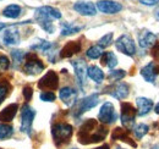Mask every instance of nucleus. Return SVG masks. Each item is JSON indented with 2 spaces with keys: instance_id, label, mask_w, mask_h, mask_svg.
Segmentation results:
<instances>
[{
  "instance_id": "nucleus-1",
  "label": "nucleus",
  "mask_w": 159,
  "mask_h": 149,
  "mask_svg": "<svg viewBox=\"0 0 159 149\" xmlns=\"http://www.w3.org/2000/svg\"><path fill=\"white\" fill-rule=\"evenodd\" d=\"M107 134L108 130L103 125L98 124L93 119H88L80 127L77 138L80 143L82 144H91V143L102 142L107 137Z\"/></svg>"
},
{
  "instance_id": "nucleus-2",
  "label": "nucleus",
  "mask_w": 159,
  "mask_h": 149,
  "mask_svg": "<svg viewBox=\"0 0 159 149\" xmlns=\"http://www.w3.org/2000/svg\"><path fill=\"white\" fill-rule=\"evenodd\" d=\"M74 129L70 124L66 122H58L53 126L52 129V134L54 138V142L57 146H62L65 143H67L72 136Z\"/></svg>"
},
{
  "instance_id": "nucleus-3",
  "label": "nucleus",
  "mask_w": 159,
  "mask_h": 149,
  "mask_svg": "<svg viewBox=\"0 0 159 149\" xmlns=\"http://www.w3.org/2000/svg\"><path fill=\"white\" fill-rule=\"evenodd\" d=\"M99 103V94L93 93L83 99H81L80 102L75 103V108H74V116L79 117L81 115H83L86 111H89L91 109H93L94 106H97Z\"/></svg>"
},
{
  "instance_id": "nucleus-4",
  "label": "nucleus",
  "mask_w": 159,
  "mask_h": 149,
  "mask_svg": "<svg viewBox=\"0 0 159 149\" xmlns=\"http://www.w3.org/2000/svg\"><path fill=\"white\" fill-rule=\"evenodd\" d=\"M34 117H36V110L33 108H31L28 104H25L22 106V111H21V131L23 133L31 136Z\"/></svg>"
},
{
  "instance_id": "nucleus-5",
  "label": "nucleus",
  "mask_w": 159,
  "mask_h": 149,
  "mask_svg": "<svg viewBox=\"0 0 159 149\" xmlns=\"http://www.w3.org/2000/svg\"><path fill=\"white\" fill-rule=\"evenodd\" d=\"M44 70V64L33 53L26 54L23 61V71L27 74H38Z\"/></svg>"
},
{
  "instance_id": "nucleus-6",
  "label": "nucleus",
  "mask_w": 159,
  "mask_h": 149,
  "mask_svg": "<svg viewBox=\"0 0 159 149\" xmlns=\"http://www.w3.org/2000/svg\"><path fill=\"white\" fill-rule=\"evenodd\" d=\"M118 119V114L115 111L114 105L110 102H105L102 106H100L99 114H98V120L100 124L103 125H110L113 122H115Z\"/></svg>"
},
{
  "instance_id": "nucleus-7",
  "label": "nucleus",
  "mask_w": 159,
  "mask_h": 149,
  "mask_svg": "<svg viewBox=\"0 0 159 149\" xmlns=\"http://www.w3.org/2000/svg\"><path fill=\"white\" fill-rule=\"evenodd\" d=\"M137 111L130 103H122L121 104V124L127 130H131L135 125Z\"/></svg>"
},
{
  "instance_id": "nucleus-8",
  "label": "nucleus",
  "mask_w": 159,
  "mask_h": 149,
  "mask_svg": "<svg viewBox=\"0 0 159 149\" xmlns=\"http://www.w3.org/2000/svg\"><path fill=\"white\" fill-rule=\"evenodd\" d=\"M115 47L120 53L125 54L127 56H134L136 54V45L134 39L130 37L129 34H122L120 36L116 42H115Z\"/></svg>"
},
{
  "instance_id": "nucleus-9",
  "label": "nucleus",
  "mask_w": 159,
  "mask_h": 149,
  "mask_svg": "<svg viewBox=\"0 0 159 149\" xmlns=\"http://www.w3.org/2000/svg\"><path fill=\"white\" fill-rule=\"evenodd\" d=\"M59 86V77L54 71H48L44 74L38 82V87L40 89H45V91H54L57 89Z\"/></svg>"
},
{
  "instance_id": "nucleus-10",
  "label": "nucleus",
  "mask_w": 159,
  "mask_h": 149,
  "mask_svg": "<svg viewBox=\"0 0 159 149\" xmlns=\"http://www.w3.org/2000/svg\"><path fill=\"white\" fill-rule=\"evenodd\" d=\"M105 93L110 94L115 99L122 100V99L127 98V95L130 93V87L125 82H119V83H115L113 86L107 87L105 88Z\"/></svg>"
},
{
  "instance_id": "nucleus-11",
  "label": "nucleus",
  "mask_w": 159,
  "mask_h": 149,
  "mask_svg": "<svg viewBox=\"0 0 159 149\" xmlns=\"http://www.w3.org/2000/svg\"><path fill=\"white\" fill-rule=\"evenodd\" d=\"M71 65L75 70V74H76L80 87H81V89H83V87L86 84V79H87V64L84 60L77 59V60H72Z\"/></svg>"
},
{
  "instance_id": "nucleus-12",
  "label": "nucleus",
  "mask_w": 159,
  "mask_h": 149,
  "mask_svg": "<svg viewBox=\"0 0 159 149\" xmlns=\"http://www.w3.org/2000/svg\"><path fill=\"white\" fill-rule=\"evenodd\" d=\"M96 7L100 12L107 14V15H114V14H118L122 10V5L118 1H114V0H99L97 2Z\"/></svg>"
},
{
  "instance_id": "nucleus-13",
  "label": "nucleus",
  "mask_w": 159,
  "mask_h": 149,
  "mask_svg": "<svg viewBox=\"0 0 159 149\" xmlns=\"http://www.w3.org/2000/svg\"><path fill=\"white\" fill-rule=\"evenodd\" d=\"M157 42H158V34H154L153 32L148 29H143L142 32L139 33V44L143 49L154 47Z\"/></svg>"
},
{
  "instance_id": "nucleus-14",
  "label": "nucleus",
  "mask_w": 159,
  "mask_h": 149,
  "mask_svg": "<svg viewBox=\"0 0 159 149\" xmlns=\"http://www.w3.org/2000/svg\"><path fill=\"white\" fill-rule=\"evenodd\" d=\"M158 74L159 69L157 66V64H156V61H151V62H148L146 66H143L141 69V76L148 83H154Z\"/></svg>"
},
{
  "instance_id": "nucleus-15",
  "label": "nucleus",
  "mask_w": 159,
  "mask_h": 149,
  "mask_svg": "<svg viewBox=\"0 0 159 149\" xmlns=\"http://www.w3.org/2000/svg\"><path fill=\"white\" fill-rule=\"evenodd\" d=\"M74 10L82 16H94L97 14V7L91 1H76L74 4Z\"/></svg>"
},
{
  "instance_id": "nucleus-16",
  "label": "nucleus",
  "mask_w": 159,
  "mask_h": 149,
  "mask_svg": "<svg viewBox=\"0 0 159 149\" xmlns=\"http://www.w3.org/2000/svg\"><path fill=\"white\" fill-rule=\"evenodd\" d=\"M59 98L67 106L75 105V103L77 100V91L71 87H62L59 91Z\"/></svg>"
},
{
  "instance_id": "nucleus-17",
  "label": "nucleus",
  "mask_w": 159,
  "mask_h": 149,
  "mask_svg": "<svg viewBox=\"0 0 159 149\" xmlns=\"http://www.w3.org/2000/svg\"><path fill=\"white\" fill-rule=\"evenodd\" d=\"M37 16H42V17H47L49 20H59L61 19V12L60 10L53 7V6H40L38 9H36V14Z\"/></svg>"
},
{
  "instance_id": "nucleus-18",
  "label": "nucleus",
  "mask_w": 159,
  "mask_h": 149,
  "mask_svg": "<svg viewBox=\"0 0 159 149\" xmlns=\"http://www.w3.org/2000/svg\"><path fill=\"white\" fill-rule=\"evenodd\" d=\"M136 105H137V115H139V116L147 115L154 106L153 102L146 97H139L136 99Z\"/></svg>"
},
{
  "instance_id": "nucleus-19",
  "label": "nucleus",
  "mask_w": 159,
  "mask_h": 149,
  "mask_svg": "<svg viewBox=\"0 0 159 149\" xmlns=\"http://www.w3.org/2000/svg\"><path fill=\"white\" fill-rule=\"evenodd\" d=\"M2 40L6 45H17L20 43V32L17 28L15 27H10L7 29H5Z\"/></svg>"
},
{
  "instance_id": "nucleus-20",
  "label": "nucleus",
  "mask_w": 159,
  "mask_h": 149,
  "mask_svg": "<svg viewBox=\"0 0 159 149\" xmlns=\"http://www.w3.org/2000/svg\"><path fill=\"white\" fill-rule=\"evenodd\" d=\"M81 50V43L80 42H69L60 52V57H71L72 55L77 54Z\"/></svg>"
},
{
  "instance_id": "nucleus-21",
  "label": "nucleus",
  "mask_w": 159,
  "mask_h": 149,
  "mask_svg": "<svg viewBox=\"0 0 159 149\" xmlns=\"http://www.w3.org/2000/svg\"><path fill=\"white\" fill-rule=\"evenodd\" d=\"M17 109H19V105L17 104H10L7 105L5 109H2L0 111V121L2 122H10L14 120L16 112H17Z\"/></svg>"
},
{
  "instance_id": "nucleus-22",
  "label": "nucleus",
  "mask_w": 159,
  "mask_h": 149,
  "mask_svg": "<svg viewBox=\"0 0 159 149\" xmlns=\"http://www.w3.org/2000/svg\"><path fill=\"white\" fill-rule=\"evenodd\" d=\"M87 76L93 81L96 82L97 84H100L103 81H104V72L100 70L98 66L96 65H92L89 67H87Z\"/></svg>"
},
{
  "instance_id": "nucleus-23",
  "label": "nucleus",
  "mask_w": 159,
  "mask_h": 149,
  "mask_svg": "<svg viewBox=\"0 0 159 149\" xmlns=\"http://www.w3.org/2000/svg\"><path fill=\"white\" fill-rule=\"evenodd\" d=\"M82 28H83V26H79L75 22H64L61 25V36H64V37L72 36L75 33H79Z\"/></svg>"
},
{
  "instance_id": "nucleus-24",
  "label": "nucleus",
  "mask_w": 159,
  "mask_h": 149,
  "mask_svg": "<svg viewBox=\"0 0 159 149\" xmlns=\"http://www.w3.org/2000/svg\"><path fill=\"white\" fill-rule=\"evenodd\" d=\"M55 44L48 42V40H44V39H36L34 43L31 45V49L34 50V52H43V53H48Z\"/></svg>"
},
{
  "instance_id": "nucleus-25",
  "label": "nucleus",
  "mask_w": 159,
  "mask_h": 149,
  "mask_svg": "<svg viewBox=\"0 0 159 149\" xmlns=\"http://www.w3.org/2000/svg\"><path fill=\"white\" fill-rule=\"evenodd\" d=\"M100 57H102V64L110 70H113L118 65V57L115 56L113 52H105V53H103V55Z\"/></svg>"
},
{
  "instance_id": "nucleus-26",
  "label": "nucleus",
  "mask_w": 159,
  "mask_h": 149,
  "mask_svg": "<svg viewBox=\"0 0 159 149\" xmlns=\"http://www.w3.org/2000/svg\"><path fill=\"white\" fill-rule=\"evenodd\" d=\"M21 14H22V9H21V6L16 5V4L9 5L2 11V15L5 17H7V19H19L21 16Z\"/></svg>"
},
{
  "instance_id": "nucleus-27",
  "label": "nucleus",
  "mask_w": 159,
  "mask_h": 149,
  "mask_svg": "<svg viewBox=\"0 0 159 149\" xmlns=\"http://www.w3.org/2000/svg\"><path fill=\"white\" fill-rule=\"evenodd\" d=\"M34 19L37 21V23L39 25L40 27L47 32V33H49V34H52V33H54V31H55V27H54V25H53V20H49L47 19V17H42V16H37V15H34Z\"/></svg>"
},
{
  "instance_id": "nucleus-28",
  "label": "nucleus",
  "mask_w": 159,
  "mask_h": 149,
  "mask_svg": "<svg viewBox=\"0 0 159 149\" xmlns=\"http://www.w3.org/2000/svg\"><path fill=\"white\" fill-rule=\"evenodd\" d=\"M113 139H121V141H125V142H127L129 144H131L132 147H136V143L135 142H132V141H130L131 138L126 134V132L122 130V129H115L114 131V133H113Z\"/></svg>"
},
{
  "instance_id": "nucleus-29",
  "label": "nucleus",
  "mask_w": 159,
  "mask_h": 149,
  "mask_svg": "<svg viewBox=\"0 0 159 149\" xmlns=\"http://www.w3.org/2000/svg\"><path fill=\"white\" fill-rule=\"evenodd\" d=\"M11 56H12V60H14V67L19 69L21 65L23 64V61H25L26 54L22 50H12L11 52Z\"/></svg>"
},
{
  "instance_id": "nucleus-30",
  "label": "nucleus",
  "mask_w": 159,
  "mask_h": 149,
  "mask_svg": "<svg viewBox=\"0 0 159 149\" xmlns=\"http://www.w3.org/2000/svg\"><path fill=\"white\" fill-rule=\"evenodd\" d=\"M103 53L104 52H103V49L100 48L99 45H93V47L87 49L86 55L88 56L89 59H92V60H96V59H99L100 56L103 55Z\"/></svg>"
},
{
  "instance_id": "nucleus-31",
  "label": "nucleus",
  "mask_w": 159,
  "mask_h": 149,
  "mask_svg": "<svg viewBox=\"0 0 159 149\" xmlns=\"http://www.w3.org/2000/svg\"><path fill=\"white\" fill-rule=\"evenodd\" d=\"M14 134V129L12 126L7 124H0V139H7Z\"/></svg>"
},
{
  "instance_id": "nucleus-32",
  "label": "nucleus",
  "mask_w": 159,
  "mask_h": 149,
  "mask_svg": "<svg viewBox=\"0 0 159 149\" xmlns=\"http://www.w3.org/2000/svg\"><path fill=\"white\" fill-rule=\"evenodd\" d=\"M132 130H134V133H135V137H136L137 139H141V138H143V136L148 132L149 127H148L146 124H139V125H136Z\"/></svg>"
},
{
  "instance_id": "nucleus-33",
  "label": "nucleus",
  "mask_w": 159,
  "mask_h": 149,
  "mask_svg": "<svg viewBox=\"0 0 159 149\" xmlns=\"http://www.w3.org/2000/svg\"><path fill=\"white\" fill-rule=\"evenodd\" d=\"M113 38H114V34H113L111 32H110V33H107L105 36H103V37L98 40V45H99L102 49L109 47V45L113 43Z\"/></svg>"
},
{
  "instance_id": "nucleus-34",
  "label": "nucleus",
  "mask_w": 159,
  "mask_h": 149,
  "mask_svg": "<svg viewBox=\"0 0 159 149\" xmlns=\"http://www.w3.org/2000/svg\"><path fill=\"white\" fill-rule=\"evenodd\" d=\"M125 76H126V72H125L124 70H111L108 77H109V79H111V81H120V79H122Z\"/></svg>"
},
{
  "instance_id": "nucleus-35",
  "label": "nucleus",
  "mask_w": 159,
  "mask_h": 149,
  "mask_svg": "<svg viewBox=\"0 0 159 149\" xmlns=\"http://www.w3.org/2000/svg\"><path fill=\"white\" fill-rule=\"evenodd\" d=\"M9 91H10V84L7 82L0 83V104L5 100L6 95L9 94Z\"/></svg>"
},
{
  "instance_id": "nucleus-36",
  "label": "nucleus",
  "mask_w": 159,
  "mask_h": 149,
  "mask_svg": "<svg viewBox=\"0 0 159 149\" xmlns=\"http://www.w3.org/2000/svg\"><path fill=\"white\" fill-rule=\"evenodd\" d=\"M39 98H40V100H43V102L52 103V102L55 100L57 95H55V93H53V92H50V91H45V92H42V93L39 94Z\"/></svg>"
},
{
  "instance_id": "nucleus-37",
  "label": "nucleus",
  "mask_w": 159,
  "mask_h": 149,
  "mask_svg": "<svg viewBox=\"0 0 159 149\" xmlns=\"http://www.w3.org/2000/svg\"><path fill=\"white\" fill-rule=\"evenodd\" d=\"M9 66H10L9 59L5 55H1V54H0V74L5 72V71L9 69Z\"/></svg>"
},
{
  "instance_id": "nucleus-38",
  "label": "nucleus",
  "mask_w": 159,
  "mask_h": 149,
  "mask_svg": "<svg viewBox=\"0 0 159 149\" xmlns=\"http://www.w3.org/2000/svg\"><path fill=\"white\" fill-rule=\"evenodd\" d=\"M32 94H33V91H32L31 87H25V88H23V95H25V98H26L27 100H30V99L32 98Z\"/></svg>"
},
{
  "instance_id": "nucleus-39",
  "label": "nucleus",
  "mask_w": 159,
  "mask_h": 149,
  "mask_svg": "<svg viewBox=\"0 0 159 149\" xmlns=\"http://www.w3.org/2000/svg\"><path fill=\"white\" fill-rule=\"evenodd\" d=\"M141 4L146 5V6H154L159 2V0H139Z\"/></svg>"
},
{
  "instance_id": "nucleus-40",
  "label": "nucleus",
  "mask_w": 159,
  "mask_h": 149,
  "mask_svg": "<svg viewBox=\"0 0 159 149\" xmlns=\"http://www.w3.org/2000/svg\"><path fill=\"white\" fill-rule=\"evenodd\" d=\"M154 56L158 59L159 61V42H157L156 45H154Z\"/></svg>"
},
{
  "instance_id": "nucleus-41",
  "label": "nucleus",
  "mask_w": 159,
  "mask_h": 149,
  "mask_svg": "<svg viewBox=\"0 0 159 149\" xmlns=\"http://www.w3.org/2000/svg\"><path fill=\"white\" fill-rule=\"evenodd\" d=\"M154 112H156V114H158V115H159V103L157 104V105H156V106H154Z\"/></svg>"
},
{
  "instance_id": "nucleus-42",
  "label": "nucleus",
  "mask_w": 159,
  "mask_h": 149,
  "mask_svg": "<svg viewBox=\"0 0 159 149\" xmlns=\"http://www.w3.org/2000/svg\"><path fill=\"white\" fill-rule=\"evenodd\" d=\"M96 149H109V146H108V144H104V146H102V147L96 148Z\"/></svg>"
},
{
  "instance_id": "nucleus-43",
  "label": "nucleus",
  "mask_w": 159,
  "mask_h": 149,
  "mask_svg": "<svg viewBox=\"0 0 159 149\" xmlns=\"http://www.w3.org/2000/svg\"><path fill=\"white\" fill-rule=\"evenodd\" d=\"M5 27H6V25H5V23H2V22H0V31H1V29H4Z\"/></svg>"
},
{
  "instance_id": "nucleus-44",
  "label": "nucleus",
  "mask_w": 159,
  "mask_h": 149,
  "mask_svg": "<svg viewBox=\"0 0 159 149\" xmlns=\"http://www.w3.org/2000/svg\"><path fill=\"white\" fill-rule=\"evenodd\" d=\"M151 149H159V144H156V146H153Z\"/></svg>"
},
{
  "instance_id": "nucleus-45",
  "label": "nucleus",
  "mask_w": 159,
  "mask_h": 149,
  "mask_svg": "<svg viewBox=\"0 0 159 149\" xmlns=\"http://www.w3.org/2000/svg\"><path fill=\"white\" fill-rule=\"evenodd\" d=\"M157 19L159 20V11H157Z\"/></svg>"
},
{
  "instance_id": "nucleus-46",
  "label": "nucleus",
  "mask_w": 159,
  "mask_h": 149,
  "mask_svg": "<svg viewBox=\"0 0 159 149\" xmlns=\"http://www.w3.org/2000/svg\"><path fill=\"white\" fill-rule=\"evenodd\" d=\"M116 149H122V148H116Z\"/></svg>"
}]
</instances>
